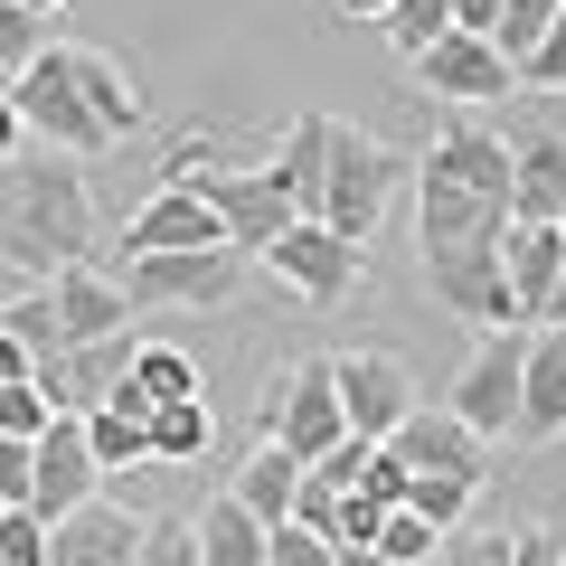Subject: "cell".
<instances>
[{
  "label": "cell",
  "instance_id": "cell-20",
  "mask_svg": "<svg viewBox=\"0 0 566 566\" xmlns=\"http://www.w3.org/2000/svg\"><path fill=\"white\" fill-rule=\"evenodd\" d=\"M501 264H510V293H520V322H538L547 293H557V264H566V227L557 218H510Z\"/></svg>",
  "mask_w": 566,
  "mask_h": 566
},
{
  "label": "cell",
  "instance_id": "cell-18",
  "mask_svg": "<svg viewBox=\"0 0 566 566\" xmlns=\"http://www.w3.org/2000/svg\"><path fill=\"white\" fill-rule=\"evenodd\" d=\"M161 245H227V227H218V208H208L199 189L161 180L133 208V227H123V255H161Z\"/></svg>",
  "mask_w": 566,
  "mask_h": 566
},
{
  "label": "cell",
  "instance_id": "cell-11",
  "mask_svg": "<svg viewBox=\"0 0 566 566\" xmlns=\"http://www.w3.org/2000/svg\"><path fill=\"white\" fill-rule=\"evenodd\" d=\"M340 416L349 434H368V444H387L406 416H416V368L397 359V349H340Z\"/></svg>",
  "mask_w": 566,
  "mask_h": 566
},
{
  "label": "cell",
  "instance_id": "cell-49",
  "mask_svg": "<svg viewBox=\"0 0 566 566\" xmlns=\"http://www.w3.org/2000/svg\"><path fill=\"white\" fill-rule=\"evenodd\" d=\"M340 20H387V0H331Z\"/></svg>",
  "mask_w": 566,
  "mask_h": 566
},
{
  "label": "cell",
  "instance_id": "cell-28",
  "mask_svg": "<svg viewBox=\"0 0 566 566\" xmlns=\"http://www.w3.org/2000/svg\"><path fill=\"white\" fill-rule=\"evenodd\" d=\"M123 397H142V406L199 397V368H189V349H170V340H142V349H133V378H123Z\"/></svg>",
  "mask_w": 566,
  "mask_h": 566
},
{
  "label": "cell",
  "instance_id": "cell-25",
  "mask_svg": "<svg viewBox=\"0 0 566 566\" xmlns=\"http://www.w3.org/2000/svg\"><path fill=\"white\" fill-rule=\"evenodd\" d=\"M293 482H303V453H283L274 434H264V444L237 463V482H227V491H237V501L255 510L264 528H274V520H293Z\"/></svg>",
  "mask_w": 566,
  "mask_h": 566
},
{
  "label": "cell",
  "instance_id": "cell-32",
  "mask_svg": "<svg viewBox=\"0 0 566 566\" xmlns=\"http://www.w3.org/2000/svg\"><path fill=\"white\" fill-rule=\"evenodd\" d=\"M378 547H387V557H397V566H434V547H444V528H434V520H424V510H387V520H378Z\"/></svg>",
  "mask_w": 566,
  "mask_h": 566
},
{
  "label": "cell",
  "instance_id": "cell-21",
  "mask_svg": "<svg viewBox=\"0 0 566 566\" xmlns=\"http://www.w3.org/2000/svg\"><path fill=\"white\" fill-rule=\"evenodd\" d=\"M322 161H331V114H293L274 142V189L293 199V218H322Z\"/></svg>",
  "mask_w": 566,
  "mask_h": 566
},
{
  "label": "cell",
  "instance_id": "cell-44",
  "mask_svg": "<svg viewBox=\"0 0 566 566\" xmlns=\"http://www.w3.org/2000/svg\"><path fill=\"white\" fill-rule=\"evenodd\" d=\"M10 151H29V123H20V95L0 85V161H10Z\"/></svg>",
  "mask_w": 566,
  "mask_h": 566
},
{
  "label": "cell",
  "instance_id": "cell-51",
  "mask_svg": "<svg viewBox=\"0 0 566 566\" xmlns=\"http://www.w3.org/2000/svg\"><path fill=\"white\" fill-rule=\"evenodd\" d=\"M557 227H566V208H557Z\"/></svg>",
  "mask_w": 566,
  "mask_h": 566
},
{
  "label": "cell",
  "instance_id": "cell-29",
  "mask_svg": "<svg viewBox=\"0 0 566 566\" xmlns=\"http://www.w3.org/2000/svg\"><path fill=\"white\" fill-rule=\"evenodd\" d=\"M378 29H387V48H397V57H424V48L453 29V0H387Z\"/></svg>",
  "mask_w": 566,
  "mask_h": 566
},
{
  "label": "cell",
  "instance_id": "cell-27",
  "mask_svg": "<svg viewBox=\"0 0 566 566\" xmlns=\"http://www.w3.org/2000/svg\"><path fill=\"white\" fill-rule=\"evenodd\" d=\"M208 444H218V406L208 397L151 406V463H208Z\"/></svg>",
  "mask_w": 566,
  "mask_h": 566
},
{
  "label": "cell",
  "instance_id": "cell-34",
  "mask_svg": "<svg viewBox=\"0 0 566 566\" xmlns=\"http://www.w3.org/2000/svg\"><path fill=\"white\" fill-rule=\"evenodd\" d=\"M264 566H340V547H331L312 520H274L264 528Z\"/></svg>",
  "mask_w": 566,
  "mask_h": 566
},
{
  "label": "cell",
  "instance_id": "cell-50",
  "mask_svg": "<svg viewBox=\"0 0 566 566\" xmlns=\"http://www.w3.org/2000/svg\"><path fill=\"white\" fill-rule=\"evenodd\" d=\"M20 10H48V20H57V10H66V0H20Z\"/></svg>",
  "mask_w": 566,
  "mask_h": 566
},
{
  "label": "cell",
  "instance_id": "cell-35",
  "mask_svg": "<svg viewBox=\"0 0 566 566\" xmlns=\"http://www.w3.org/2000/svg\"><path fill=\"white\" fill-rule=\"evenodd\" d=\"M133 566H199V520H142V547H133Z\"/></svg>",
  "mask_w": 566,
  "mask_h": 566
},
{
  "label": "cell",
  "instance_id": "cell-42",
  "mask_svg": "<svg viewBox=\"0 0 566 566\" xmlns=\"http://www.w3.org/2000/svg\"><path fill=\"white\" fill-rule=\"evenodd\" d=\"M406 482H416V472H406L397 444H378V453H368V472H359V491H368V501H387V510L406 501Z\"/></svg>",
  "mask_w": 566,
  "mask_h": 566
},
{
  "label": "cell",
  "instance_id": "cell-47",
  "mask_svg": "<svg viewBox=\"0 0 566 566\" xmlns=\"http://www.w3.org/2000/svg\"><path fill=\"white\" fill-rule=\"evenodd\" d=\"M340 566H397V557H387L378 538H349V547H340Z\"/></svg>",
  "mask_w": 566,
  "mask_h": 566
},
{
  "label": "cell",
  "instance_id": "cell-12",
  "mask_svg": "<svg viewBox=\"0 0 566 566\" xmlns=\"http://www.w3.org/2000/svg\"><path fill=\"white\" fill-rule=\"evenodd\" d=\"M406 66H416V85L434 104H501L510 85H520V76H510V57L482 39V29H444V39L424 48V57H406Z\"/></svg>",
  "mask_w": 566,
  "mask_h": 566
},
{
  "label": "cell",
  "instance_id": "cell-26",
  "mask_svg": "<svg viewBox=\"0 0 566 566\" xmlns=\"http://www.w3.org/2000/svg\"><path fill=\"white\" fill-rule=\"evenodd\" d=\"M199 566H264V520L237 491H218V501L199 510Z\"/></svg>",
  "mask_w": 566,
  "mask_h": 566
},
{
  "label": "cell",
  "instance_id": "cell-9",
  "mask_svg": "<svg viewBox=\"0 0 566 566\" xmlns=\"http://www.w3.org/2000/svg\"><path fill=\"white\" fill-rule=\"evenodd\" d=\"M520 368H528V331H520V322L482 331L472 359L453 368V397H444V406L472 424V434H510V424H520Z\"/></svg>",
  "mask_w": 566,
  "mask_h": 566
},
{
  "label": "cell",
  "instance_id": "cell-37",
  "mask_svg": "<svg viewBox=\"0 0 566 566\" xmlns=\"http://www.w3.org/2000/svg\"><path fill=\"white\" fill-rule=\"evenodd\" d=\"M48 39H57V29H48V10H20V0H0V66H10V76H20V66L39 57Z\"/></svg>",
  "mask_w": 566,
  "mask_h": 566
},
{
  "label": "cell",
  "instance_id": "cell-41",
  "mask_svg": "<svg viewBox=\"0 0 566 566\" xmlns=\"http://www.w3.org/2000/svg\"><path fill=\"white\" fill-rule=\"evenodd\" d=\"M520 85H566V10L547 20V39L520 57Z\"/></svg>",
  "mask_w": 566,
  "mask_h": 566
},
{
  "label": "cell",
  "instance_id": "cell-30",
  "mask_svg": "<svg viewBox=\"0 0 566 566\" xmlns=\"http://www.w3.org/2000/svg\"><path fill=\"white\" fill-rule=\"evenodd\" d=\"M557 10H566V0H501V20H491V48L510 57V76H520V57L547 39V20H557Z\"/></svg>",
  "mask_w": 566,
  "mask_h": 566
},
{
  "label": "cell",
  "instance_id": "cell-2",
  "mask_svg": "<svg viewBox=\"0 0 566 566\" xmlns=\"http://www.w3.org/2000/svg\"><path fill=\"white\" fill-rule=\"evenodd\" d=\"M95 245V199H85V170L48 142L0 161V264L29 283H48L57 264H76Z\"/></svg>",
  "mask_w": 566,
  "mask_h": 566
},
{
  "label": "cell",
  "instance_id": "cell-7",
  "mask_svg": "<svg viewBox=\"0 0 566 566\" xmlns=\"http://www.w3.org/2000/svg\"><path fill=\"white\" fill-rule=\"evenodd\" d=\"M237 245H161V255H123L133 312H218L237 303Z\"/></svg>",
  "mask_w": 566,
  "mask_h": 566
},
{
  "label": "cell",
  "instance_id": "cell-45",
  "mask_svg": "<svg viewBox=\"0 0 566 566\" xmlns=\"http://www.w3.org/2000/svg\"><path fill=\"white\" fill-rule=\"evenodd\" d=\"M29 368H39V359H29V349H20V331L0 322V378H29Z\"/></svg>",
  "mask_w": 566,
  "mask_h": 566
},
{
  "label": "cell",
  "instance_id": "cell-4",
  "mask_svg": "<svg viewBox=\"0 0 566 566\" xmlns=\"http://www.w3.org/2000/svg\"><path fill=\"white\" fill-rule=\"evenodd\" d=\"M416 180V161H406L397 142H378V133H359V123H340L331 114V161H322V218L340 227V237H378V218L397 208V189Z\"/></svg>",
  "mask_w": 566,
  "mask_h": 566
},
{
  "label": "cell",
  "instance_id": "cell-10",
  "mask_svg": "<svg viewBox=\"0 0 566 566\" xmlns=\"http://www.w3.org/2000/svg\"><path fill=\"white\" fill-rule=\"evenodd\" d=\"M424 293H434L453 322H472V331L520 322V293H510L501 245H444V255H424Z\"/></svg>",
  "mask_w": 566,
  "mask_h": 566
},
{
  "label": "cell",
  "instance_id": "cell-13",
  "mask_svg": "<svg viewBox=\"0 0 566 566\" xmlns=\"http://www.w3.org/2000/svg\"><path fill=\"white\" fill-rule=\"evenodd\" d=\"M104 491V463H95V444H85V416H48V434H39V482H29V510L39 520H66L76 501H95Z\"/></svg>",
  "mask_w": 566,
  "mask_h": 566
},
{
  "label": "cell",
  "instance_id": "cell-15",
  "mask_svg": "<svg viewBox=\"0 0 566 566\" xmlns=\"http://www.w3.org/2000/svg\"><path fill=\"white\" fill-rule=\"evenodd\" d=\"M48 303H57V331H66V349H85V340H114V331H133V293H123V274H95L85 255L48 274Z\"/></svg>",
  "mask_w": 566,
  "mask_h": 566
},
{
  "label": "cell",
  "instance_id": "cell-38",
  "mask_svg": "<svg viewBox=\"0 0 566 566\" xmlns=\"http://www.w3.org/2000/svg\"><path fill=\"white\" fill-rule=\"evenodd\" d=\"M48 416H57V397L39 378H0V434H48Z\"/></svg>",
  "mask_w": 566,
  "mask_h": 566
},
{
  "label": "cell",
  "instance_id": "cell-23",
  "mask_svg": "<svg viewBox=\"0 0 566 566\" xmlns=\"http://www.w3.org/2000/svg\"><path fill=\"white\" fill-rule=\"evenodd\" d=\"M85 444H95V463H104V472H133V463H151V406L114 387L104 406H85Z\"/></svg>",
  "mask_w": 566,
  "mask_h": 566
},
{
  "label": "cell",
  "instance_id": "cell-39",
  "mask_svg": "<svg viewBox=\"0 0 566 566\" xmlns=\"http://www.w3.org/2000/svg\"><path fill=\"white\" fill-rule=\"evenodd\" d=\"M0 566H48V520L29 501L0 510Z\"/></svg>",
  "mask_w": 566,
  "mask_h": 566
},
{
  "label": "cell",
  "instance_id": "cell-8",
  "mask_svg": "<svg viewBox=\"0 0 566 566\" xmlns=\"http://www.w3.org/2000/svg\"><path fill=\"white\" fill-rule=\"evenodd\" d=\"M264 434H274L283 453H331L349 434V416H340V368L331 359H293V368H274L264 378Z\"/></svg>",
  "mask_w": 566,
  "mask_h": 566
},
{
  "label": "cell",
  "instance_id": "cell-52",
  "mask_svg": "<svg viewBox=\"0 0 566 566\" xmlns=\"http://www.w3.org/2000/svg\"><path fill=\"white\" fill-rule=\"evenodd\" d=\"M0 510H10V501H0Z\"/></svg>",
  "mask_w": 566,
  "mask_h": 566
},
{
  "label": "cell",
  "instance_id": "cell-40",
  "mask_svg": "<svg viewBox=\"0 0 566 566\" xmlns=\"http://www.w3.org/2000/svg\"><path fill=\"white\" fill-rule=\"evenodd\" d=\"M39 482V434H0V501H29Z\"/></svg>",
  "mask_w": 566,
  "mask_h": 566
},
{
  "label": "cell",
  "instance_id": "cell-17",
  "mask_svg": "<svg viewBox=\"0 0 566 566\" xmlns=\"http://www.w3.org/2000/svg\"><path fill=\"white\" fill-rule=\"evenodd\" d=\"M133 547H142V520L114 510L104 491L76 501L66 520H48V566H133Z\"/></svg>",
  "mask_w": 566,
  "mask_h": 566
},
{
  "label": "cell",
  "instance_id": "cell-24",
  "mask_svg": "<svg viewBox=\"0 0 566 566\" xmlns=\"http://www.w3.org/2000/svg\"><path fill=\"white\" fill-rule=\"evenodd\" d=\"M76 85H85V104L104 114V133H114V142H133V133H142V114H151V95L133 85V66H114L104 48H76Z\"/></svg>",
  "mask_w": 566,
  "mask_h": 566
},
{
  "label": "cell",
  "instance_id": "cell-1",
  "mask_svg": "<svg viewBox=\"0 0 566 566\" xmlns=\"http://www.w3.org/2000/svg\"><path fill=\"white\" fill-rule=\"evenodd\" d=\"M510 142L482 133V123H453L434 133V151L416 161V237L424 255L444 245H501L510 237Z\"/></svg>",
  "mask_w": 566,
  "mask_h": 566
},
{
  "label": "cell",
  "instance_id": "cell-3",
  "mask_svg": "<svg viewBox=\"0 0 566 566\" xmlns=\"http://www.w3.org/2000/svg\"><path fill=\"white\" fill-rule=\"evenodd\" d=\"M161 180L199 189V199L218 208V227H227V245H237V255H264V245L283 237V218H293V199L274 189V170H227V151H218V142H199V133L170 142Z\"/></svg>",
  "mask_w": 566,
  "mask_h": 566
},
{
  "label": "cell",
  "instance_id": "cell-14",
  "mask_svg": "<svg viewBox=\"0 0 566 566\" xmlns=\"http://www.w3.org/2000/svg\"><path fill=\"white\" fill-rule=\"evenodd\" d=\"M387 444L406 453V472H463V482H491V434H472L453 406L416 397V416L387 434Z\"/></svg>",
  "mask_w": 566,
  "mask_h": 566
},
{
  "label": "cell",
  "instance_id": "cell-5",
  "mask_svg": "<svg viewBox=\"0 0 566 566\" xmlns=\"http://www.w3.org/2000/svg\"><path fill=\"white\" fill-rule=\"evenodd\" d=\"M10 95H20L29 142H48V151H66V161H104V151H123V142L104 133V114L85 104V85H76V48H66V39H48L39 57L10 76Z\"/></svg>",
  "mask_w": 566,
  "mask_h": 566
},
{
  "label": "cell",
  "instance_id": "cell-22",
  "mask_svg": "<svg viewBox=\"0 0 566 566\" xmlns=\"http://www.w3.org/2000/svg\"><path fill=\"white\" fill-rule=\"evenodd\" d=\"M510 208L520 218H557L566 208V133H520L510 142Z\"/></svg>",
  "mask_w": 566,
  "mask_h": 566
},
{
  "label": "cell",
  "instance_id": "cell-16",
  "mask_svg": "<svg viewBox=\"0 0 566 566\" xmlns=\"http://www.w3.org/2000/svg\"><path fill=\"white\" fill-rule=\"evenodd\" d=\"M133 349H142V331H114V340H85V349H57V359H39L29 378H39L48 397L66 406V416H85V406H104L123 378H133Z\"/></svg>",
  "mask_w": 566,
  "mask_h": 566
},
{
  "label": "cell",
  "instance_id": "cell-43",
  "mask_svg": "<svg viewBox=\"0 0 566 566\" xmlns=\"http://www.w3.org/2000/svg\"><path fill=\"white\" fill-rule=\"evenodd\" d=\"M510 566H566V538H557V528H520Z\"/></svg>",
  "mask_w": 566,
  "mask_h": 566
},
{
  "label": "cell",
  "instance_id": "cell-48",
  "mask_svg": "<svg viewBox=\"0 0 566 566\" xmlns=\"http://www.w3.org/2000/svg\"><path fill=\"white\" fill-rule=\"evenodd\" d=\"M547 331H566V264H557V293H547V312H538Z\"/></svg>",
  "mask_w": 566,
  "mask_h": 566
},
{
  "label": "cell",
  "instance_id": "cell-46",
  "mask_svg": "<svg viewBox=\"0 0 566 566\" xmlns=\"http://www.w3.org/2000/svg\"><path fill=\"white\" fill-rule=\"evenodd\" d=\"M491 20H501V0H453V29H482L491 39Z\"/></svg>",
  "mask_w": 566,
  "mask_h": 566
},
{
  "label": "cell",
  "instance_id": "cell-19",
  "mask_svg": "<svg viewBox=\"0 0 566 566\" xmlns=\"http://www.w3.org/2000/svg\"><path fill=\"white\" fill-rule=\"evenodd\" d=\"M510 444H566V331H538L528 340V368H520V424Z\"/></svg>",
  "mask_w": 566,
  "mask_h": 566
},
{
  "label": "cell",
  "instance_id": "cell-31",
  "mask_svg": "<svg viewBox=\"0 0 566 566\" xmlns=\"http://www.w3.org/2000/svg\"><path fill=\"white\" fill-rule=\"evenodd\" d=\"M472 491H482V482H463V472H416V482H406V510H424L434 528H463L472 520Z\"/></svg>",
  "mask_w": 566,
  "mask_h": 566
},
{
  "label": "cell",
  "instance_id": "cell-6",
  "mask_svg": "<svg viewBox=\"0 0 566 566\" xmlns=\"http://www.w3.org/2000/svg\"><path fill=\"white\" fill-rule=\"evenodd\" d=\"M255 264L283 283V293H303L312 312H331V303H349V293H359V274H368V245H359V237H340L331 218H283V237L264 245Z\"/></svg>",
  "mask_w": 566,
  "mask_h": 566
},
{
  "label": "cell",
  "instance_id": "cell-36",
  "mask_svg": "<svg viewBox=\"0 0 566 566\" xmlns=\"http://www.w3.org/2000/svg\"><path fill=\"white\" fill-rule=\"evenodd\" d=\"M510 547H520V528H444L434 566H510Z\"/></svg>",
  "mask_w": 566,
  "mask_h": 566
},
{
  "label": "cell",
  "instance_id": "cell-33",
  "mask_svg": "<svg viewBox=\"0 0 566 566\" xmlns=\"http://www.w3.org/2000/svg\"><path fill=\"white\" fill-rule=\"evenodd\" d=\"M0 322L20 331V349H29V359H57V349H66V331H57V303H48V283H39V293H20V303L0 312Z\"/></svg>",
  "mask_w": 566,
  "mask_h": 566
}]
</instances>
